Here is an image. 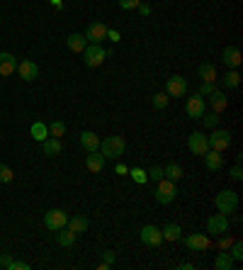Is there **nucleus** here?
Instances as JSON below:
<instances>
[{
  "label": "nucleus",
  "mask_w": 243,
  "mask_h": 270,
  "mask_svg": "<svg viewBox=\"0 0 243 270\" xmlns=\"http://www.w3.org/2000/svg\"><path fill=\"white\" fill-rule=\"evenodd\" d=\"M76 238H78V234H73V231L66 229V226L56 231V241H58V246H64V248H71L76 244Z\"/></svg>",
  "instance_id": "nucleus-24"
},
{
  "label": "nucleus",
  "mask_w": 243,
  "mask_h": 270,
  "mask_svg": "<svg viewBox=\"0 0 243 270\" xmlns=\"http://www.w3.org/2000/svg\"><path fill=\"white\" fill-rule=\"evenodd\" d=\"M17 76L29 83V80H34L39 76V66L34 61H29V58H22V61H17Z\"/></svg>",
  "instance_id": "nucleus-14"
},
{
  "label": "nucleus",
  "mask_w": 243,
  "mask_h": 270,
  "mask_svg": "<svg viewBox=\"0 0 243 270\" xmlns=\"http://www.w3.org/2000/svg\"><path fill=\"white\" fill-rule=\"evenodd\" d=\"M231 258L233 260H243V244L241 241H233L231 244Z\"/></svg>",
  "instance_id": "nucleus-36"
},
{
  "label": "nucleus",
  "mask_w": 243,
  "mask_h": 270,
  "mask_svg": "<svg viewBox=\"0 0 243 270\" xmlns=\"http://www.w3.org/2000/svg\"><path fill=\"white\" fill-rule=\"evenodd\" d=\"M221 83H224V85H226V88H229V90L238 88V85H241V73H238L236 68H229V71H226V76H224V80H221Z\"/></svg>",
  "instance_id": "nucleus-28"
},
{
  "label": "nucleus",
  "mask_w": 243,
  "mask_h": 270,
  "mask_svg": "<svg viewBox=\"0 0 243 270\" xmlns=\"http://www.w3.org/2000/svg\"><path fill=\"white\" fill-rule=\"evenodd\" d=\"M207 231L214 234V236H221V234H226L229 231V214H211L209 219H207Z\"/></svg>",
  "instance_id": "nucleus-11"
},
{
  "label": "nucleus",
  "mask_w": 243,
  "mask_h": 270,
  "mask_svg": "<svg viewBox=\"0 0 243 270\" xmlns=\"http://www.w3.org/2000/svg\"><path fill=\"white\" fill-rule=\"evenodd\" d=\"M64 151V146H61V139H56V136H46L44 141H42V154L49 158L58 156Z\"/></svg>",
  "instance_id": "nucleus-18"
},
{
  "label": "nucleus",
  "mask_w": 243,
  "mask_h": 270,
  "mask_svg": "<svg viewBox=\"0 0 243 270\" xmlns=\"http://www.w3.org/2000/svg\"><path fill=\"white\" fill-rule=\"evenodd\" d=\"M46 127H49V136L61 139V136L66 134V124H64V122H51V124H46Z\"/></svg>",
  "instance_id": "nucleus-33"
},
{
  "label": "nucleus",
  "mask_w": 243,
  "mask_h": 270,
  "mask_svg": "<svg viewBox=\"0 0 243 270\" xmlns=\"http://www.w3.org/2000/svg\"><path fill=\"white\" fill-rule=\"evenodd\" d=\"M207 141H209V148H214V151H226L231 146V132L214 127L209 132V136H207Z\"/></svg>",
  "instance_id": "nucleus-5"
},
{
  "label": "nucleus",
  "mask_w": 243,
  "mask_h": 270,
  "mask_svg": "<svg viewBox=\"0 0 243 270\" xmlns=\"http://www.w3.org/2000/svg\"><path fill=\"white\" fill-rule=\"evenodd\" d=\"M229 175H231V180H236V183H238V180H243V170H241V163H236V166H233V168L229 170Z\"/></svg>",
  "instance_id": "nucleus-41"
},
{
  "label": "nucleus",
  "mask_w": 243,
  "mask_h": 270,
  "mask_svg": "<svg viewBox=\"0 0 243 270\" xmlns=\"http://www.w3.org/2000/svg\"><path fill=\"white\" fill-rule=\"evenodd\" d=\"M10 260H12L10 253H3V256H0V268H8V265H10Z\"/></svg>",
  "instance_id": "nucleus-45"
},
{
  "label": "nucleus",
  "mask_w": 243,
  "mask_h": 270,
  "mask_svg": "<svg viewBox=\"0 0 243 270\" xmlns=\"http://www.w3.org/2000/svg\"><path fill=\"white\" fill-rule=\"evenodd\" d=\"M68 222V214L64 209H49L44 214V226L49 231H58V229H64Z\"/></svg>",
  "instance_id": "nucleus-9"
},
{
  "label": "nucleus",
  "mask_w": 243,
  "mask_h": 270,
  "mask_svg": "<svg viewBox=\"0 0 243 270\" xmlns=\"http://www.w3.org/2000/svg\"><path fill=\"white\" fill-rule=\"evenodd\" d=\"M146 175H148V180H156V183H158L161 178H166V175H163V168H161V166H154V168L148 170Z\"/></svg>",
  "instance_id": "nucleus-38"
},
{
  "label": "nucleus",
  "mask_w": 243,
  "mask_h": 270,
  "mask_svg": "<svg viewBox=\"0 0 243 270\" xmlns=\"http://www.w3.org/2000/svg\"><path fill=\"white\" fill-rule=\"evenodd\" d=\"M199 119H202V124H204L207 129H214V127H219V114H217V112H204L202 117H199Z\"/></svg>",
  "instance_id": "nucleus-32"
},
{
  "label": "nucleus",
  "mask_w": 243,
  "mask_h": 270,
  "mask_svg": "<svg viewBox=\"0 0 243 270\" xmlns=\"http://www.w3.org/2000/svg\"><path fill=\"white\" fill-rule=\"evenodd\" d=\"M114 260H117V256H114V251H105L102 253V263H107V265H114Z\"/></svg>",
  "instance_id": "nucleus-42"
},
{
  "label": "nucleus",
  "mask_w": 243,
  "mask_h": 270,
  "mask_svg": "<svg viewBox=\"0 0 243 270\" xmlns=\"http://www.w3.org/2000/svg\"><path fill=\"white\" fill-rule=\"evenodd\" d=\"M8 270H29V263H24V260H10V265H8Z\"/></svg>",
  "instance_id": "nucleus-40"
},
{
  "label": "nucleus",
  "mask_w": 243,
  "mask_h": 270,
  "mask_svg": "<svg viewBox=\"0 0 243 270\" xmlns=\"http://www.w3.org/2000/svg\"><path fill=\"white\" fill-rule=\"evenodd\" d=\"M221 61L226 64V68L241 66V51H238V46H226V49L221 51Z\"/></svg>",
  "instance_id": "nucleus-17"
},
{
  "label": "nucleus",
  "mask_w": 243,
  "mask_h": 270,
  "mask_svg": "<svg viewBox=\"0 0 243 270\" xmlns=\"http://www.w3.org/2000/svg\"><path fill=\"white\" fill-rule=\"evenodd\" d=\"M114 173H117V175H127V173H129V168H127L124 163H117V166H114Z\"/></svg>",
  "instance_id": "nucleus-47"
},
{
  "label": "nucleus",
  "mask_w": 243,
  "mask_h": 270,
  "mask_svg": "<svg viewBox=\"0 0 243 270\" xmlns=\"http://www.w3.org/2000/svg\"><path fill=\"white\" fill-rule=\"evenodd\" d=\"M161 234H163V241H180L183 238V229L177 224H166L161 229Z\"/></svg>",
  "instance_id": "nucleus-27"
},
{
  "label": "nucleus",
  "mask_w": 243,
  "mask_h": 270,
  "mask_svg": "<svg viewBox=\"0 0 243 270\" xmlns=\"http://www.w3.org/2000/svg\"><path fill=\"white\" fill-rule=\"evenodd\" d=\"M214 204H217V209L221 214H231L236 212V207H238V192L233 190H221L217 197H214Z\"/></svg>",
  "instance_id": "nucleus-3"
},
{
  "label": "nucleus",
  "mask_w": 243,
  "mask_h": 270,
  "mask_svg": "<svg viewBox=\"0 0 243 270\" xmlns=\"http://www.w3.org/2000/svg\"><path fill=\"white\" fill-rule=\"evenodd\" d=\"M197 73H199V78L202 80H209V83L217 80V66H214V64H199Z\"/></svg>",
  "instance_id": "nucleus-29"
},
{
  "label": "nucleus",
  "mask_w": 243,
  "mask_h": 270,
  "mask_svg": "<svg viewBox=\"0 0 243 270\" xmlns=\"http://www.w3.org/2000/svg\"><path fill=\"white\" fill-rule=\"evenodd\" d=\"M233 263H236V260L231 258V253H229V251H221V253H217V258H214V268L217 270H231Z\"/></svg>",
  "instance_id": "nucleus-25"
},
{
  "label": "nucleus",
  "mask_w": 243,
  "mask_h": 270,
  "mask_svg": "<svg viewBox=\"0 0 243 270\" xmlns=\"http://www.w3.org/2000/svg\"><path fill=\"white\" fill-rule=\"evenodd\" d=\"M141 0H119V8L122 10H136Z\"/></svg>",
  "instance_id": "nucleus-39"
},
{
  "label": "nucleus",
  "mask_w": 243,
  "mask_h": 270,
  "mask_svg": "<svg viewBox=\"0 0 243 270\" xmlns=\"http://www.w3.org/2000/svg\"><path fill=\"white\" fill-rule=\"evenodd\" d=\"M129 173H132L134 183H139V185H144V183H148V175H146V170H144V168H132Z\"/></svg>",
  "instance_id": "nucleus-34"
},
{
  "label": "nucleus",
  "mask_w": 243,
  "mask_h": 270,
  "mask_svg": "<svg viewBox=\"0 0 243 270\" xmlns=\"http://www.w3.org/2000/svg\"><path fill=\"white\" fill-rule=\"evenodd\" d=\"M80 146L85 148V151H98L100 148V136L95 134V132H83L80 134Z\"/></svg>",
  "instance_id": "nucleus-23"
},
{
  "label": "nucleus",
  "mask_w": 243,
  "mask_h": 270,
  "mask_svg": "<svg viewBox=\"0 0 243 270\" xmlns=\"http://www.w3.org/2000/svg\"><path fill=\"white\" fill-rule=\"evenodd\" d=\"M226 107H229V98H226V93L214 90V93L209 95V110H211V112H217V114H221Z\"/></svg>",
  "instance_id": "nucleus-16"
},
{
  "label": "nucleus",
  "mask_w": 243,
  "mask_h": 270,
  "mask_svg": "<svg viewBox=\"0 0 243 270\" xmlns=\"http://www.w3.org/2000/svg\"><path fill=\"white\" fill-rule=\"evenodd\" d=\"M12 180H15V173L5 163H0V183H12Z\"/></svg>",
  "instance_id": "nucleus-35"
},
{
  "label": "nucleus",
  "mask_w": 243,
  "mask_h": 270,
  "mask_svg": "<svg viewBox=\"0 0 243 270\" xmlns=\"http://www.w3.org/2000/svg\"><path fill=\"white\" fill-rule=\"evenodd\" d=\"M66 46L71 49V51H76V54H83V49L88 46V39H85V34H71L66 39Z\"/></svg>",
  "instance_id": "nucleus-22"
},
{
  "label": "nucleus",
  "mask_w": 243,
  "mask_h": 270,
  "mask_svg": "<svg viewBox=\"0 0 243 270\" xmlns=\"http://www.w3.org/2000/svg\"><path fill=\"white\" fill-rule=\"evenodd\" d=\"M29 134H32L34 141H44L46 136H49V127L44 122H34L32 129H29Z\"/></svg>",
  "instance_id": "nucleus-30"
},
{
  "label": "nucleus",
  "mask_w": 243,
  "mask_h": 270,
  "mask_svg": "<svg viewBox=\"0 0 243 270\" xmlns=\"http://www.w3.org/2000/svg\"><path fill=\"white\" fill-rule=\"evenodd\" d=\"M105 161H107V158L102 156L100 151H90L88 156H85V168H88L90 173H100V170L105 168Z\"/></svg>",
  "instance_id": "nucleus-19"
},
{
  "label": "nucleus",
  "mask_w": 243,
  "mask_h": 270,
  "mask_svg": "<svg viewBox=\"0 0 243 270\" xmlns=\"http://www.w3.org/2000/svg\"><path fill=\"white\" fill-rule=\"evenodd\" d=\"M188 148H190V154H195V156H204V154L209 151L207 134H202V132H192V134L188 136Z\"/></svg>",
  "instance_id": "nucleus-7"
},
{
  "label": "nucleus",
  "mask_w": 243,
  "mask_h": 270,
  "mask_svg": "<svg viewBox=\"0 0 243 270\" xmlns=\"http://www.w3.org/2000/svg\"><path fill=\"white\" fill-rule=\"evenodd\" d=\"M107 39H110V42H119V32H117V29H110V27H107Z\"/></svg>",
  "instance_id": "nucleus-46"
},
{
  "label": "nucleus",
  "mask_w": 243,
  "mask_h": 270,
  "mask_svg": "<svg viewBox=\"0 0 243 270\" xmlns=\"http://www.w3.org/2000/svg\"><path fill=\"white\" fill-rule=\"evenodd\" d=\"M180 241H183L188 248H192V251H207L211 244L207 234H188V236H183Z\"/></svg>",
  "instance_id": "nucleus-13"
},
{
  "label": "nucleus",
  "mask_w": 243,
  "mask_h": 270,
  "mask_svg": "<svg viewBox=\"0 0 243 270\" xmlns=\"http://www.w3.org/2000/svg\"><path fill=\"white\" fill-rule=\"evenodd\" d=\"M100 154L105 158H112V161H117L119 156H124V151H127V141L122 139V136H107V139H100Z\"/></svg>",
  "instance_id": "nucleus-1"
},
{
  "label": "nucleus",
  "mask_w": 243,
  "mask_h": 270,
  "mask_svg": "<svg viewBox=\"0 0 243 270\" xmlns=\"http://www.w3.org/2000/svg\"><path fill=\"white\" fill-rule=\"evenodd\" d=\"M177 268H180V270H192V263H180Z\"/></svg>",
  "instance_id": "nucleus-48"
},
{
  "label": "nucleus",
  "mask_w": 243,
  "mask_h": 270,
  "mask_svg": "<svg viewBox=\"0 0 243 270\" xmlns=\"http://www.w3.org/2000/svg\"><path fill=\"white\" fill-rule=\"evenodd\" d=\"M170 98H168V93H156L154 98H151V105H154L156 110H166Z\"/></svg>",
  "instance_id": "nucleus-31"
},
{
  "label": "nucleus",
  "mask_w": 243,
  "mask_h": 270,
  "mask_svg": "<svg viewBox=\"0 0 243 270\" xmlns=\"http://www.w3.org/2000/svg\"><path fill=\"white\" fill-rule=\"evenodd\" d=\"M175 197H177L175 183H173V180H168V178L158 180V185H156V202H158V204H170Z\"/></svg>",
  "instance_id": "nucleus-2"
},
{
  "label": "nucleus",
  "mask_w": 243,
  "mask_h": 270,
  "mask_svg": "<svg viewBox=\"0 0 243 270\" xmlns=\"http://www.w3.org/2000/svg\"><path fill=\"white\" fill-rule=\"evenodd\" d=\"M214 90H217V85H214V83H209V80H202V85H199V95H202V98H207V95H211Z\"/></svg>",
  "instance_id": "nucleus-37"
},
{
  "label": "nucleus",
  "mask_w": 243,
  "mask_h": 270,
  "mask_svg": "<svg viewBox=\"0 0 243 270\" xmlns=\"http://www.w3.org/2000/svg\"><path fill=\"white\" fill-rule=\"evenodd\" d=\"M85 39H88V44H100V42H105L107 39V24L105 22H90L88 29H85Z\"/></svg>",
  "instance_id": "nucleus-12"
},
{
  "label": "nucleus",
  "mask_w": 243,
  "mask_h": 270,
  "mask_svg": "<svg viewBox=\"0 0 243 270\" xmlns=\"http://www.w3.org/2000/svg\"><path fill=\"white\" fill-rule=\"evenodd\" d=\"M204 166H207V170H221V166H224V156H221V151L209 148V151L204 154Z\"/></svg>",
  "instance_id": "nucleus-20"
},
{
  "label": "nucleus",
  "mask_w": 243,
  "mask_h": 270,
  "mask_svg": "<svg viewBox=\"0 0 243 270\" xmlns=\"http://www.w3.org/2000/svg\"><path fill=\"white\" fill-rule=\"evenodd\" d=\"M163 175H166L168 180H173V183H177V180L185 175V170H183V166L180 163H175V161H170L166 168H163Z\"/></svg>",
  "instance_id": "nucleus-26"
},
{
  "label": "nucleus",
  "mask_w": 243,
  "mask_h": 270,
  "mask_svg": "<svg viewBox=\"0 0 243 270\" xmlns=\"http://www.w3.org/2000/svg\"><path fill=\"white\" fill-rule=\"evenodd\" d=\"M139 238H141V244H144V246H151V248H156V246H161V244H163V234H161V229L154 226V224L141 226Z\"/></svg>",
  "instance_id": "nucleus-6"
},
{
  "label": "nucleus",
  "mask_w": 243,
  "mask_h": 270,
  "mask_svg": "<svg viewBox=\"0 0 243 270\" xmlns=\"http://www.w3.org/2000/svg\"><path fill=\"white\" fill-rule=\"evenodd\" d=\"M136 10H139L141 17H148V15H151V5H148V3H139V8H136Z\"/></svg>",
  "instance_id": "nucleus-43"
},
{
  "label": "nucleus",
  "mask_w": 243,
  "mask_h": 270,
  "mask_svg": "<svg viewBox=\"0 0 243 270\" xmlns=\"http://www.w3.org/2000/svg\"><path fill=\"white\" fill-rule=\"evenodd\" d=\"M105 58H107V51L102 49L100 44H88L83 49V61H85V66L88 68H98L105 64Z\"/></svg>",
  "instance_id": "nucleus-4"
},
{
  "label": "nucleus",
  "mask_w": 243,
  "mask_h": 270,
  "mask_svg": "<svg viewBox=\"0 0 243 270\" xmlns=\"http://www.w3.org/2000/svg\"><path fill=\"white\" fill-rule=\"evenodd\" d=\"M231 244H233L231 238H226L224 234H221V241H219V248H221V251H229V246H231Z\"/></svg>",
  "instance_id": "nucleus-44"
},
{
  "label": "nucleus",
  "mask_w": 243,
  "mask_h": 270,
  "mask_svg": "<svg viewBox=\"0 0 243 270\" xmlns=\"http://www.w3.org/2000/svg\"><path fill=\"white\" fill-rule=\"evenodd\" d=\"M166 93L168 98H185L188 95V80L183 76H170L166 80Z\"/></svg>",
  "instance_id": "nucleus-10"
},
{
  "label": "nucleus",
  "mask_w": 243,
  "mask_h": 270,
  "mask_svg": "<svg viewBox=\"0 0 243 270\" xmlns=\"http://www.w3.org/2000/svg\"><path fill=\"white\" fill-rule=\"evenodd\" d=\"M51 5H54V8H58V10L64 8V3H61V0H51Z\"/></svg>",
  "instance_id": "nucleus-49"
},
{
  "label": "nucleus",
  "mask_w": 243,
  "mask_h": 270,
  "mask_svg": "<svg viewBox=\"0 0 243 270\" xmlns=\"http://www.w3.org/2000/svg\"><path fill=\"white\" fill-rule=\"evenodd\" d=\"M185 112H188L190 119H199L202 114L207 112V100L202 98V95H192V98H188V102H185Z\"/></svg>",
  "instance_id": "nucleus-8"
},
{
  "label": "nucleus",
  "mask_w": 243,
  "mask_h": 270,
  "mask_svg": "<svg viewBox=\"0 0 243 270\" xmlns=\"http://www.w3.org/2000/svg\"><path fill=\"white\" fill-rule=\"evenodd\" d=\"M66 226L73 231V234H85L88 231V226H90V222H88V217H68V222H66Z\"/></svg>",
  "instance_id": "nucleus-21"
},
{
  "label": "nucleus",
  "mask_w": 243,
  "mask_h": 270,
  "mask_svg": "<svg viewBox=\"0 0 243 270\" xmlns=\"http://www.w3.org/2000/svg\"><path fill=\"white\" fill-rule=\"evenodd\" d=\"M15 71H17V58H15V54H10V51H0V76L8 78V76H12Z\"/></svg>",
  "instance_id": "nucleus-15"
}]
</instances>
